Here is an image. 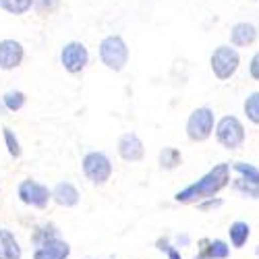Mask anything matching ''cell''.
Listing matches in <instances>:
<instances>
[{
  "instance_id": "1",
  "label": "cell",
  "mask_w": 259,
  "mask_h": 259,
  "mask_svg": "<svg viewBox=\"0 0 259 259\" xmlns=\"http://www.w3.org/2000/svg\"><path fill=\"white\" fill-rule=\"evenodd\" d=\"M230 168L232 166L226 164V162L215 164L211 170L205 172L201 179H197L195 183H191L185 189H181L177 195H175V201H179V203H195L197 205L199 201L218 197V193L232 183Z\"/></svg>"
},
{
  "instance_id": "2",
  "label": "cell",
  "mask_w": 259,
  "mask_h": 259,
  "mask_svg": "<svg viewBox=\"0 0 259 259\" xmlns=\"http://www.w3.org/2000/svg\"><path fill=\"white\" fill-rule=\"evenodd\" d=\"M98 52L104 67L114 73H120L128 62V46L120 35H106L100 41Z\"/></svg>"
},
{
  "instance_id": "3",
  "label": "cell",
  "mask_w": 259,
  "mask_h": 259,
  "mask_svg": "<svg viewBox=\"0 0 259 259\" xmlns=\"http://www.w3.org/2000/svg\"><path fill=\"white\" fill-rule=\"evenodd\" d=\"M215 141H218L224 149H241L247 141V131H245V124L241 122V118H236L232 114H226L218 120L215 124Z\"/></svg>"
},
{
  "instance_id": "4",
  "label": "cell",
  "mask_w": 259,
  "mask_h": 259,
  "mask_svg": "<svg viewBox=\"0 0 259 259\" xmlns=\"http://www.w3.org/2000/svg\"><path fill=\"white\" fill-rule=\"evenodd\" d=\"M215 114L209 106H199L195 108L189 118H187V137L195 143H201V141H207L213 131H215Z\"/></svg>"
},
{
  "instance_id": "5",
  "label": "cell",
  "mask_w": 259,
  "mask_h": 259,
  "mask_svg": "<svg viewBox=\"0 0 259 259\" xmlns=\"http://www.w3.org/2000/svg\"><path fill=\"white\" fill-rule=\"evenodd\" d=\"M241 67V56L234 46H218L209 56V69L215 79L228 81L236 75Z\"/></svg>"
},
{
  "instance_id": "6",
  "label": "cell",
  "mask_w": 259,
  "mask_h": 259,
  "mask_svg": "<svg viewBox=\"0 0 259 259\" xmlns=\"http://www.w3.org/2000/svg\"><path fill=\"white\" fill-rule=\"evenodd\" d=\"M81 170L85 179L94 185H106L112 177V162L104 152H90L81 160Z\"/></svg>"
},
{
  "instance_id": "7",
  "label": "cell",
  "mask_w": 259,
  "mask_h": 259,
  "mask_svg": "<svg viewBox=\"0 0 259 259\" xmlns=\"http://www.w3.org/2000/svg\"><path fill=\"white\" fill-rule=\"evenodd\" d=\"M17 197L21 199V203L37 207V209H44L52 201V191L46 185H41L33 179H25V181H21L19 187H17Z\"/></svg>"
},
{
  "instance_id": "8",
  "label": "cell",
  "mask_w": 259,
  "mask_h": 259,
  "mask_svg": "<svg viewBox=\"0 0 259 259\" xmlns=\"http://www.w3.org/2000/svg\"><path fill=\"white\" fill-rule=\"evenodd\" d=\"M90 62V52L88 46L83 41H67L60 50V64L64 67V71L71 73V75H79Z\"/></svg>"
},
{
  "instance_id": "9",
  "label": "cell",
  "mask_w": 259,
  "mask_h": 259,
  "mask_svg": "<svg viewBox=\"0 0 259 259\" xmlns=\"http://www.w3.org/2000/svg\"><path fill=\"white\" fill-rule=\"evenodd\" d=\"M25 58V48L17 39H0V71L17 69Z\"/></svg>"
},
{
  "instance_id": "10",
  "label": "cell",
  "mask_w": 259,
  "mask_h": 259,
  "mask_svg": "<svg viewBox=\"0 0 259 259\" xmlns=\"http://www.w3.org/2000/svg\"><path fill=\"white\" fill-rule=\"evenodd\" d=\"M116 149H118V156L124 162H141L143 156H145L143 141L139 139L137 133H124V135H120V139L116 143Z\"/></svg>"
},
{
  "instance_id": "11",
  "label": "cell",
  "mask_w": 259,
  "mask_h": 259,
  "mask_svg": "<svg viewBox=\"0 0 259 259\" xmlns=\"http://www.w3.org/2000/svg\"><path fill=\"white\" fill-rule=\"evenodd\" d=\"M230 243L224 239H201L193 259H228Z\"/></svg>"
},
{
  "instance_id": "12",
  "label": "cell",
  "mask_w": 259,
  "mask_h": 259,
  "mask_svg": "<svg viewBox=\"0 0 259 259\" xmlns=\"http://www.w3.org/2000/svg\"><path fill=\"white\" fill-rule=\"evenodd\" d=\"M257 39V27L249 21H239L230 27V46L234 48H247L253 46Z\"/></svg>"
},
{
  "instance_id": "13",
  "label": "cell",
  "mask_w": 259,
  "mask_h": 259,
  "mask_svg": "<svg viewBox=\"0 0 259 259\" xmlns=\"http://www.w3.org/2000/svg\"><path fill=\"white\" fill-rule=\"evenodd\" d=\"M79 199H81L79 189L69 181H60L52 189V201L60 207H75L79 203Z\"/></svg>"
},
{
  "instance_id": "14",
  "label": "cell",
  "mask_w": 259,
  "mask_h": 259,
  "mask_svg": "<svg viewBox=\"0 0 259 259\" xmlns=\"http://www.w3.org/2000/svg\"><path fill=\"white\" fill-rule=\"evenodd\" d=\"M71 245L62 239H54L50 243H44L41 247H35L33 259H69Z\"/></svg>"
},
{
  "instance_id": "15",
  "label": "cell",
  "mask_w": 259,
  "mask_h": 259,
  "mask_svg": "<svg viewBox=\"0 0 259 259\" xmlns=\"http://www.w3.org/2000/svg\"><path fill=\"white\" fill-rule=\"evenodd\" d=\"M228 243L232 249H243L247 247L249 239H251V226L249 222L245 220H234L230 226H228Z\"/></svg>"
},
{
  "instance_id": "16",
  "label": "cell",
  "mask_w": 259,
  "mask_h": 259,
  "mask_svg": "<svg viewBox=\"0 0 259 259\" xmlns=\"http://www.w3.org/2000/svg\"><path fill=\"white\" fill-rule=\"evenodd\" d=\"M21 257H23V249H21L17 236L7 228H0V259H21Z\"/></svg>"
},
{
  "instance_id": "17",
  "label": "cell",
  "mask_w": 259,
  "mask_h": 259,
  "mask_svg": "<svg viewBox=\"0 0 259 259\" xmlns=\"http://www.w3.org/2000/svg\"><path fill=\"white\" fill-rule=\"evenodd\" d=\"M158 164H160L162 170H175V168H179V166L183 164V154H181V149L170 147V145L162 147V149H160V154H158Z\"/></svg>"
},
{
  "instance_id": "18",
  "label": "cell",
  "mask_w": 259,
  "mask_h": 259,
  "mask_svg": "<svg viewBox=\"0 0 259 259\" xmlns=\"http://www.w3.org/2000/svg\"><path fill=\"white\" fill-rule=\"evenodd\" d=\"M54 239H60L58 236V228L52 224V222H46V224H39L35 230H33V236H31V241L35 247H41L44 243H50Z\"/></svg>"
},
{
  "instance_id": "19",
  "label": "cell",
  "mask_w": 259,
  "mask_h": 259,
  "mask_svg": "<svg viewBox=\"0 0 259 259\" xmlns=\"http://www.w3.org/2000/svg\"><path fill=\"white\" fill-rule=\"evenodd\" d=\"M232 170H234V175L247 181V183H255L259 185V168L255 164H249V162H234L232 164Z\"/></svg>"
},
{
  "instance_id": "20",
  "label": "cell",
  "mask_w": 259,
  "mask_h": 259,
  "mask_svg": "<svg viewBox=\"0 0 259 259\" xmlns=\"http://www.w3.org/2000/svg\"><path fill=\"white\" fill-rule=\"evenodd\" d=\"M243 112L251 124L259 126V92H251L243 102Z\"/></svg>"
},
{
  "instance_id": "21",
  "label": "cell",
  "mask_w": 259,
  "mask_h": 259,
  "mask_svg": "<svg viewBox=\"0 0 259 259\" xmlns=\"http://www.w3.org/2000/svg\"><path fill=\"white\" fill-rule=\"evenodd\" d=\"M230 187H232V191H236L241 197H247V199H257L259 201V185H255V183H247V181H243V179H232V183H230Z\"/></svg>"
},
{
  "instance_id": "22",
  "label": "cell",
  "mask_w": 259,
  "mask_h": 259,
  "mask_svg": "<svg viewBox=\"0 0 259 259\" xmlns=\"http://www.w3.org/2000/svg\"><path fill=\"white\" fill-rule=\"evenodd\" d=\"M25 102H27V96L21 90H9L3 96V104H5V108L9 112H19L21 108L25 106Z\"/></svg>"
},
{
  "instance_id": "23",
  "label": "cell",
  "mask_w": 259,
  "mask_h": 259,
  "mask_svg": "<svg viewBox=\"0 0 259 259\" xmlns=\"http://www.w3.org/2000/svg\"><path fill=\"white\" fill-rule=\"evenodd\" d=\"M33 5L35 0H0V9L11 15H25Z\"/></svg>"
},
{
  "instance_id": "24",
  "label": "cell",
  "mask_w": 259,
  "mask_h": 259,
  "mask_svg": "<svg viewBox=\"0 0 259 259\" xmlns=\"http://www.w3.org/2000/svg\"><path fill=\"white\" fill-rule=\"evenodd\" d=\"M3 137H5V145L9 149V156L11 158H21V143L15 135V131L11 126H3Z\"/></svg>"
},
{
  "instance_id": "25",
  "label": "cell",
  "mask_w": 259,
  "mask_h": 259,
  "mask_svg": "<svg viewBox=\"0 0 259 259\" xmlns=\"http://www.w3.org/2000/svg\"><path fill=\"white\" fill-rule=\"evenodd\" d=\"M224 205V199L222 197H211V199H205V201H199L197 203V209L199 211H215Z\"/></svg>"
},
{
  "instance_id": "26",
  "label": "cell",
  "mask_w": 259,
  "mask_h": 259,
  "mask_svg": "<svg viewBox=\"0 0 259 259\" xmlns=\"http://www.w3.org/2000/svg\"><path fill=\"white\" fill-rule=\"evenodd\" d=\"M249 75H251L253 81H259V50L249 60Z\"/></svg>"
},
{
  "instance_id": "27",
  "label": "cell",
  "mask_w": 259,
  "mask_h": 259,
  "mask_svg": "<svg viewBox=\"0 0 259 259\" xmlns=\"http://www.w3.org/2000/svg\"><path fill=\"white\" fill-rule=\"evenodd\" d=\"M39 13H50V11H54L56 7H58V0H35V5H33Z\"/></svg>"
},
{
  "instance_id": "28",
  "label": "cell",
  "mask_w": 259,
  "mask_h": 259,
  "mask_svg": "<svg viewBox=\"0 0 259 259\" xmlns=\"http://www.w3.org/2000/svg\"><path fill=\"white\" fill-rule=\"evenodd\" d=\"M172 243H175V247H177V249H179V247H181V249H183V247H189V245H191V236H189V234H185V232H183V234L179 232V234H175V239H172Z\"/></svg>"
},
{
  "instance_id": "29",
  "label": "cell",
  "mask_w": 259,
  "mask_h": 259,
  "mask_svg": "<svg viewBox=\"0 0 259 259\" xmlns=\"http://www.w3.org/2000/svg\"><path fill=\"white\" fill-rule=\"evenodd\" d=\"M156 247H158V251H162V253H168L172 247H175V243H172L168 236H160V239L156 241Z\"/></svg>"
},
{
  "instance_id": "30",
  "label": "cell",
  "mask_w": 259,
  "mask_h": 259,
  "mask_svg": "<svg viewBox=\"0 0 259 259\" xmlns=\"http://www.w3.org/2000/svg\"><path fill=\"white\" fill-rule=\"evenodd\" d=\"M166 257H168V259H185V257L181 255V249H177V247H172V249L166 253Z\"/></svg>"
},
{
  "instance_id": "31",
  "label": "cell",
  "mask_w": 259,
  "mask_h": 259,
  "mask_svg": "<svg viewBox=\"0 0 259 259\" xmlns=\"http://www.w3.org/2000/svg\"><path fill=\"white\" fill-rule=\"evenodd\" d=\"M5 112H9V110H7V108H5L3 100H0V116H5Z\"/></svg>"
},
{
  "instance_id": "32",
  "label": "cell",
  "mask_w": 259,
  "mask_h": 259,
  "mask_svg": "<svg viewBox=\"0 0 259 259\" xmlns=\"http://www.w3.org/2000/svg\"><path fill=\"white\" fill-rule=\"evenodd\" d=\"M253 253H255V257H257V259H259V245H257V247H255V249H253Z\"/></svg>"
}]
</instances>
